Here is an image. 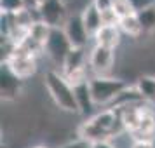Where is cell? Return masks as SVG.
Returning <instances> with one entry per match:
<instances>
[{"label": "cell", "mask_w": 155, "mask_h": 148, "mask_svg": "<svg viewBox=\"0 0 155 148\" xmlns=\"http://www.w3.org/2000/svg\"><path fill=\"white\" fill-rule=\"evenodd\" d=\"M71 44L68 40L66 33L63 31V28H52L51 35L47 38V42L44 45V54L49 58L52 63L59 66V70L63 68L64 59L68 58V54L71 52Z\"/></svg>", "instance_id": "4"}, {"label": "cell", "mask_w": 155, "mask_h": 148, "mask_svg": "<svg viewBox=\"0 0 155 148\" xmlns=\"http://www.w3.org/2000/svg\"><path fill=\"white\" fill-rule=\"evenodd\" d=\"M92 40H94V45L117 51V47L122 42V31L119 26H101L98 30V33L92 37Z\"/></svg>", "instance_id": "11"}, {"label": "cell", "mask_w": 155, "mask_h": 148, "mask_svg": "<svg viewBox=\"0 0 155 148\" xmlns=\"http://www.w3.org/2000/svg\"><path fill=\"white\" fill-rule=\"evenodd\" d=\"M91 148H92V146H91Z\"/></svg>", "instance_id": "32"}, {"label": "cell", "mask_w": 155, "mask_h": 148, "mask_svg": "<svg viewBox=\"0 0 155 148\" xmlns=\"http://www.w3.org/2000/svg\"><path fill=\"white\" fill-rule=\"evenodd\" d=\"M134 141H153L155 140V112L152 105L148 106V110L143 115L140 127L136 133L131 134Z\"/></svg>", "instance_id": "13"}, {"label": "cell", "mask_w": 155, "mask_h": 148, "mask_svg": "<svg viewBox=\"0 0 155 148\" xmlns=\"http://www.w3.org/2000/svg\"><path fill=\"white\" fill-rule=\"evenodd\" d=\"M127 80L122 77H91L89 87L96 106H110L113 99L127 87Z\"/></svg>", "instance_id": "2"}, {"label": "cell", "mask_w": 155, "mask_h": 148, "mask_svg": "<svg viewBox=\"0 0 155 148\" xmlns=\"http://www.w3.org/2000/svg\"><path fill=\"white\" fill-rule=\"evenodd\" d=\"M91 77H108L115 68V51L101 45H92L87 63Z\"/></svg>", "instance_id": "5"}, {"label": "cell", "mask_w": 155, "mask_h": 148, "mask_svg": "<svg viewBox=\"0 0 155 148\" xmlns=\"http://www.w3.org/2000/svg\"><path fill=\"white\" fill-rule=\"evenodd\" d=\"M148 106L150 105H147V103H138V105L124 106V108L117 110L120 115V120H122V126L126 129V133L133 134L138 131V127H140L141 120H143V115L148 110Z\"/></svg>", "instance_id": "9"}, {"label": "cell", "mask_w": 155, "mask_h": 148, "mask_svg": "<svg viewBox=\"0 0 155 148\" xmlns=\"http://www.w3.org/2000/svg\"><path fill=\"white\" fill-rule=\"evenodd\" d=\"M138 103H145L141 94L138 92V89L134 85H127L124 91L120 92L117 98L113 99V103L108 108H113V110H120L124 106H131V105H138Z\"/></svg>", "instance_id": "16"}, {"label": "cell", "mask_w": 155, "mask_h": 148, "mask_svg": "<svg viewBox=\"0 0 155 148\" xmlns=\"http://www.w3.org/2000/svg\"><path fill=\"white\" fill-rule=\"evenodd\" d=\"M131 148H155L153 141H134Z\"/></svg>", "instance_id": "26"}, {"label": "cell", "mask_w": 155, "mask_h": 148, "mask_svg": "<svg viewBox=\"0 0 155 148\" xmlns=\"http://www.w3.org/2000/svg\"><path fill=\"white\" fill-rule=\"evenodd\" d=\"M87 63H89V54H87V47H82V49H71V52L68 54V58L64 59V64L61 68V73L63 75H70L77 70H84L87 68Z\"/></svg>", "instance_id": "12"}, {"label": "cell", "mask_w": 155, "mask_h": 148, "mask_svg": "<svg viewBox=\"0 0 155 148\" xmlns=\"http://www.w3.org/2000/svg\"><path fill=\"white\" fill-rule=\"evenodd\" d=\"M101 21H103V26H119L120 18L113 11V7H110V9L101 11Z\"/></svg>", "instance_id": "22"}, {"label": "cell", "mask_w": 155, "mask_h": 148, "mask_svg": "<svg viewBox=\"0 0 155 148\" xmlns=\"http://www.w3.org/2000/svg\"><path fill=\"white\" fill-rule=\"evenodd\" d=\"M56 148H91V145L87 143V141H84V140H80V138H73V140H70V141H64V143H61L59 146H56Z\"/></svg>", "instance_id": "23"}, {"label": "cell", "mask_w": 155, "mask_h": 148, "mask_svg": "<svg viewBox=\"0 0 155 148\" xmlns=\"http://www.w3.org/2000/svg\"><path fill=\"white\" fill-rule=\"evenodd\" d=\"M25 4H26V7H28V9H37V7H38L35 0H25Z\"/></svg>", "instance_id": "28"}, {"label": "cell", "mask_w": 155, "mask_h": 148, "mask_svg": "<svg viewBox=\"0 0 155 148\" xmlns=\"http://www.w3.org/2000/svg\"><path fill=\"white\" fill-rule=\"evenodd\" d=\"M92 148H119V146L113 145L112 141H103V143H96V145H92Z\"/></svg>", "instance_id": "27"}, {"label": "cell", "mask_w": 155, "mask_h": 148, "mask_svg": "<svg viewBox=\"0 0 155 148\" xmlns=\"http://www.w3.org/2000/svg\"><path fill=\"white\" fill-rule=\"evenodd\" d=\"M51 26L49 25H45L44 21H35L31 26H30L28 30V38L31 40L33 44H37V45H40L44 49V45H45V42H47V38H49L51 35Z\"/></svg>", "instance_id": "18"}, {"label": "cell", "mask_w": 155, "mask_h": 148, "mask_svg": "<svg viewBox=\"0 0 155 148\" xmlns=\"http://www.w3.org/2000/svg\"><path fill=\"white\" fill-rule=\"evenodd\" d=\"M119 28L122 31V35L131 37L134 40L140 38V35L143 33V26H141L138 14H131V16H127V18H122L119 21Z\"/></svg>", "instance_id": "17"}, {"label": "cell", "mask_w": 155, "mask_h": 148, "mask_svg": "<svg viewBox=\"0 0 155 148\" xmlns=\"http://www.w3.org/2000/svg\"><path fill=\"white\" fill-rule=\"evenodd\" d=\"M73 91H75V99H77V106H78V115L91 119L92 115L96 113L94 112L96 103H94V99H92L91 87H89V80L73 85Z\"/></svg>", "instance_id": "10"}, {"label": "cell", "mask_w": 155, "mask_h": 148, "mask_svg": "<svg viewBox=\"0 0 155 148\" xmlns=\"http://www.w3.org/2000/svg\"><path fill=\"white\" fill-rule=\"evenodd\" d=\"M35 2H37V5H40L42 2H45V0H35Z\"/></svg>", "instance_id": "30"}, {"label": "cell", "mask_w": 155, "mask_h": 148, "mask_svg": "<svg viewBox=\"0 0 155 148\" xmlns=\"http://www.w3.org/2000/svg\"><path fill=\"white\" fill-rule=\"evenodd\" d=\"M11 68V71L14 73L16 77H19L21 80H28L37 73L38 70V63H37V56L31 54L28 49H25L23 45H16L14 52L2 61Z\"/></svg>", "instance_id": "3"}, {"label": "cell", "mask_w": 155, "mask_h": 148, "mask_svg": "<svg viewBox=\"0 0 155 148\" xmlns=\"http://www.w3.org/2000/svg\"><path fill=\"white\" fill-rule=\"evenodd\" d=\"M129 4H131V7L134 9V12L138 14L141 11H145V9L155 5V0H129Z\"/></svg>", "instance_id": "24"}, {"label": "cell", "mask_w": 155, "mask_h": 148, "mask_svg": "<svg viewBox=\"0 0 155 148\" xmlns=\"http://www.w3.org/2000/svg\"><path fill=\"white\" fill-rule=\"evenodd\" d=\"M138 18L143 26V33H155V5L138 12Z\"/></svg>", "instance_id": "19"}, {"label": "cell", "mask_w": 155, "mask_h": 148, "mask_svg": "<svg viewBox=\"0 0 155 148\" xmlns=\"http://www.w3.org/2000/svg\"><path fill=\"white\" fill-rule=\"evenodd\" d=\"M134 87L138 89V92L141 94V98L147 105H155V75H152V73L140 75L134 82Z\"/></svg>", "instance_id": "14"}, {"label": "cell", "mask_w": 155, "mask_h": 148, "mask_svg": "<svg viewBox=\"0 0 155 148\" xmlns=\"http://www.w3.org/2000/svg\"><path fill=\"white\" fill-rule=\"evenodd\" d=\"M80 14H82V21H84V25H85L87 33H89L91 37H94L96 33H98V30L103 26V21H101V11L91 2Z\"/></svg>", "instance_id": "15"}, {"label": "cell", "mask_w": 155, "mask_h": 148, "mask_svg": "<svg viewBox=\"0 0 155 148\" xmlns=\"http://www.w3.org/2000/svg\"><path fill=\"white\" fill-rule=\"evenodd\" d=\"M37 12H38V19L49 25L51 28H61L66 18L70 16L64 0H45L37 7Z\"/></svg>", "instance_id": "6"}, {"label": "cell", "mask_w": 155, "mask_h": 148, "mask_svg": "<svg viewBox=\"0 0 155 148\" xmlns=\"http://www.w3.org/2000/svg\"><path fill=\"white\" fill-rule=\"evenodd\" d=\"M112 7H113V11L117 12V16H119L120 19H122V18H127V16H131V14H136L134 9L131 7V4H129V0H115Z\"/></svg>", "instance_id": "21"}, {"label": "cell", "mask_w": 155, "mask_h": 148, "mask_svg": "<svg viewBox=\"0 0 155 148\" xmlns=\"http://www.w3.org/2000/svg\"><path fill=\"white\" fill-rule=\"evenodd\" d=\"M26 7L25 0H0V9L2 12H7V14H16Z\"/></svg>", "instance_id": "20"}, {"label": "cell", "mask_w": 155, "mask_h": 148, "mask_svg": "<svg viewBox=\"0 0 155 148\" xmlns=\"http://www.w3.org/2000/svg\"><path fill=\"white\" fill-rule=\"evenodd\" d=\"M31 148H51V146H47V145H35V146H31Z\"/></svg>", "instance_id": "29"}, {"label": "cell", "mask_w": 155, "mask_h": 148, "mask_svg": "<svg viewBox=\"0 0 155 148\" xmlns=\"http://www.w3.org/2000/svg\"><path fill=\"white\" fill-rule=\"evenodd\" d=\"M92 4H94L99 11H105V9H110L113 5V0H92Z\"/></svg>", "instance_id": "25"}, {"label": "cell", "mask_w": 155, "mask_h": 148, "mask_svg": "<svg viewBox=\"0 0 155 148\" xmlns=\"http://www.w3.org/2000/svg\"><path fill=\"white\" fill-rule=\"evenodd\" d=\"M44 87L52 99V103L66 113H78L77 99H75V91L73 85L68 82V78L64 77L61 71L56 68H49L44 73Z\"/></svg>", "instance_id": "1"}, {"label": "cell", "mask_w": 155, "mask_h": 148, "mask_svg": "<svg viewBox=\"0 0 155 148\" xmlns=\"http://www.w3.org/2000/svg\"><path fill=\"white\" fill-rule=\"evenodd\" d=\"M61 28H63V31L66 33V37H68L71 47H75V49L87 47L89 38H92V37L87 33V30H85V25H84V21H82V14H80V12H71V14L66 18V21H64V25Z\"/></svg>", "instance_id": "7"}, {"label": "cell", "mask_w": 155, "mask_h": 148, "mask_svg": "<svg viewBox=\"0 0 155 148\" xmlns=\"http://www.w3.org/2000/svg\"><path fill=\"white\" fill-rule=\"evenodd\" d=\"M0 92H2V101L5 103H12L19 98V94H23V82L19 77H16L11 71L5 63H2L0 68Z\"/></svg>", "instance_id": "8"}, {"label": "cell", "mask_w": 155, "mask_h": 148, "mask_svg": "<svg viewBox=\"0 0 155 148\" xmlns=\"http://www.w3.org/2000/svg\"><path fill=\"white\" fill-rule=\"evenodd\" d=\"M113 2H115V0H113Z\"/></svg>", "instance_id": "31"}]
</instances>
